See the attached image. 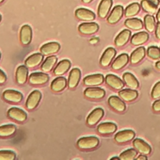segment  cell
I'll return each mask as SVG.
<instances>
[{
    "label": "cell",
    "mask_w": 160,
    "mask_h": 160,
    "mask_svg": "<svg viewBox=\"0 0 160 160\" xmlns=\"http://www.w3.org/2000/svg\"><path fill=\"white\" fill-rule=\"evenodd\" d=\"M2 97L6 101L15 103L21 102L23 98L22 93L13 89H7L4 91L2 93Z\"/></svg>",
    "instance_id": "8992f818"
},
{
    "label": "cell",
    "mask_w": 160,
    "mask_h": 160,
    "mask_svg": "<svg viewBox=\"0 0 160 160\" xmlns=\"http://www.w3.org/2000/svg\"><path fill=\"white\" fill-rule=\"evenodd\" d=\"M81 78V71L78 68H73L69 72L68 85L69 88L73 89L76 88Z\"/></svg>",
    "instance_id": "d6986e66"
},
{
    "label": "cell",
    "mask_w": 160,
    "mask_h": 160,
    "mask_svg": "<svg viewBox=\"0 0 160 160\" xmlns=\"http://www.w3.org/2000/svg\"><path fill=\"white\" fill-rule=\"evenodd\" d=\"M6 81V76L2 70H0V84H3Z\"/></svg>",
    "instance_id": "ee69618b"
},
{
    "label": "cell",
    "mask_w": 160,
    "mask_h": 160,
    "mask_svg": "<svg viewBox=\"0 0 160 160\" xmlns=\"http://www.w3.org/2000/svg\"><path fill=\"white\" fill-rule=\"evenodd\" d=\"M152 109L155 112H160V99L154 101L152 104Z\"/></svg>",
    "instance_id": "b9f144b4"
},
{
    "label": "cell",
    "mask_w": 160,
    "mask_h": 160,
    "mask_svg": "<svg viewBox=\"0 0 160 160\" xmlns=\"http://www.w3.org/2000/svg\"><path fill=\"white\" fill-rule=\"evenodd\" d=\"M136 159L137 160H146L148 158H147V157L146 156V155L142 154L139 155L138 157H137Z\"/></svg>",
    "instance_id": "f6af8a7d"
},
{
    "label": "cell",
    "mask_w": 160,
    "mask_h": 160,
    "mask_svg": "<svg viewBox=\"0 0 160 160\" xmlns=\"http://www.w3.org/2000/svg\"><path fill=\"white\" fill-rule=\"evenodd\" d=\"M144 22L145 28L146 30H148V31L151 32L154 30L156 26V22L154 17L152 15H146L144 18Z\"/></svg>",
    "instance_id": "d590c367"
},
{
    "label": "cell",
    "mask_w": 160,
    "mask_h": 160,
    "mask_svg": "<svg viewBox=\"0 0 160 160\" xmlns=\"http://www.w3.org/2000/svg\"><path fill=\"white\" fill-rule=\"evenodd\" d=\"M104 115V111L101 108L94 109L87 117L86 122L89 126L96 125Z\"/></svg>",
    "instance_id": "9c48e42d"
},
{
    "label": "cell",
    "mask_w": 160,
    "mask_h": 160,
    "mask_svg": "<svg viewBox=\"0 0 160 160\" xmlns=\"http://www.w3.org/2000/svg\"><path fill=\"white\" fill-rule=\"evenodd\" d=\"M92 0H82V2L85 3V4H88L89 2H91Z\"/></svg>",
    "instance_id": "681fc988"
},
{
    "label": "cell",
    "mask_w": 160,
    "mask_h": 160,
    "mask_svg": "<svg viewBox=\"0 0 160 160\" xmlns=\"http://www.w3.org/2000/svg\"><path fill=\"white\" fill-rule=\"evenodd\" d=\"M116 54V51L114 48L112 47L107 48L103 52L100 59L101 65L103 67L108 66L111 62L113 58H114Z\"/></svg>",
    "instance_id": "8fae6325"
},
{
    "label": "cell",
    "mask_w": 160,
    "mask_h": 160,
    "mask_svg": "<svg viewBox=\"0 0 160 160\" xmlns=\"http://www.w3.org/2000/svg\"><path fill=\"white\" fill-rule=\"evenodd\" d=\"M125 84L130 88L136 89L139 87V82L135 76L130 72H125L122 76Z\"/></svg>",
    "instance_id": "4dcf8cb0"
},
{
    "label": "cell",
    "mask_w": 160,
    "mask_h": 160,
    "mask_svg": "<svg viewBox=\"0 0 160 160\" xmlns=\"http://www.w3.org/2000/svg\"><path fill=\"white\" fill-rule=\"evenodd\" d=\"M104 82V76L101 74H95L86 76L83 79V83L86 86H96L101 84Z\"/></svg>",
    "instance_id": "4fadbf2b"
},
{
    "label": "cell",
    "mask_w": 160,
    "mask_h": 160,
    "mask_svg": "<svg viewBox=\"0 0 160 160\" xmlns=\"http://www.w3.org/2000/svg\"><path fill=\"white\" fill-rule=\"evenodd\" d=\"M148 1L157 7L158 6V5L159 4V2H160L159 0H148Z\"/></svg>",
    "instance_id": "bcb514c9"
},
{
    "label": "cell",
    "mask_w": 160,
    "mask_h": 160,
    "mask_svg": "<svg viewBox=\"0 0 160 160\" xmlns=\"http://www.w3.org/2000/svg\"><path fill=\"white\" fill-rule=\"evenodd\" d=\"M49 80L48 74L44 72H33L29 77V82L32 85H41L46 83Z\"/></svg>",
    "instance_id": "52a82bcc"
},
{
    "label": "cell",
    "mask_w": 160,
    "mask_h": 160,
    "mask_svg": "<svg viewBox=\"0 0 160 160\" xmlns=\"http://www.w3.org/2000/svg\"><path fill=\"white\" fill-rule=\"evenodd\" d=\"M135 136V132L132 130L126 129L119 131L114 136V140L118 143H125L132 140Z\"/></svg>",
    "instance_id": "3957f363"
},
{
    "label": "cell",
    "mask_w": 160,
    "mask_h": 160,
    "mask_svg": "<svg viewBox=\"0 0 160 160\" xmlns=\"http://www.w3.org/2000/svg\"><path fill=\"white\" fill-rule=\"evenodd\" d=\"M71 67V62L68 59H63L58 62L54 69L53 72L55 75L60 76L66 73Z\"/></svg>",
    "instance_id": "f546056e"
},
{
    "label": "cell",
    "mask_w": 160,
    "mask_h": 160,
    "mask_svg": "<svg viewBox=\"0 0 160 160\" xmlns=\"http://www.w3.org/2000/svg\"><path fill=\"white\" fill-rule=\"evenodd\" d=\"M131 32L128 29H124L120 32L114 40L115 45L117 47H122L124 46L129 41Z\"/></svg>",
    "instance_id": "603a6c76"
},
{
    "label": "cell",
    "mask_w": 160,
    "mask_h": 160,
    "mask_svg": "<svg viewBox=\"0 0 160 160\" xmlns=\"http://www.w3.org/2000/svg\"><path fill=\"white\" fill-rule=\"evenodd\" d=\"M21 42L23 45L29 44L32 39V29L30 26L26 24L21 27L19 32Z\"/></svg>",
    "instance_id": "30bf717a"
},
{
    "label": "cell",
    "mask_w": 160,
    "mask_h": 160,
    "mask_svg": "<svg viewBox=\"0 0 160 160\" xmlns=\"http://www.w3.org/2000/svg\"><path fill=\"white\" fill-rule=\"evenodd\" d=\"M105 81L109 86L116 90L121 89L124 86L122 81L119 78L114 74L106 75Z\"/></svg>",
    "instance_id": "5bb4252c"
},
{
    "label": "cell",
    "mask_w": 160,
    "mask_h": 160,
    "mask_svg": "<svg viewBox=\"0 0 160 160\" xmlns=\"http://www.w3.org/2000/svg\"><path fill=\"white\" fill-rule=\"evenodd\" d=\"M75 16L78 19L81 21H91L94 20L96 18V15L92 11L85 8H79L76 9Z\"/></svg>",
    "instance_id": "2e32d148"
},
{
    "label": "cell",
    "mask_w": 160,
    "mask_h": 160,
    "mask_svg": "<svg viewBox=\"0 0 160 160\" xmlns=\"http://www.w3.org/2000/svg\"><path fill=\"white\" fill-rule=\"evenodd\" d=\"M99 29V26L96 22H84L78 26L79 31L85 35H90L96 32Z\"/></svg>",
    "instance_id": "7c38bea8"
},
{
    "label": "cell",
    "mask_w": 160,
    "mask_h": 160,
    "mask_svg": "<svg viewBox=\"0 0 160 160\" xmlns=\"http://www.w3.org/2000/svg\"><path fill=\"white\" fill-rule=\"evenodd\" d=\"M4 0H0V2H2Z\"/></svg>",
    "instance_id": "816d5d0a"
},
{
    "label": "cell",
    "mask_w": 160,
    "mask_h": 160,
    "mask_svg": "<svg viewBox=\"0 0 160 160\" xmlns=\"http://www.w3.org/2000/svg\"><path fill=\"white\" fill-rule=\"evenodd\" d=\"M148 56L153 59L160 58V49L156 46H150L147 50Z\"/></svg>",
    "instance_id": "f35d334b"
},
{
    "label": "cell",
    "mask_w": 160,
    "mask_h": 160,
    "mask_svg": "<svg viewBox=\"0 0 160 160\" xmlns=\"http://www.w3.org/2000/svg\"><path fill=\"white\" fill-rule=\"evenodd\" d=\"M155 35H156V37L158 39H160V22H158V24H156V30H155Z\"/></svg>",
    "instance_id": "7bdbcfd3"
},
{
    "label": "cell",
    "mask_w": 160,
    "mask_h": 160,
    "mask_svg": "<svg viewBox=\"0 0 160 160\" xmlns=\"http://www.w3.org/2000/svg\"><path fill=\"white\" fill-rule=\"evenodd\" d=\"M156 68L160 70V60L158 61V62H156Z\"/></svg>",
    "instance_id": "c3c4849f"
},
{
    "label": "cell",
    "mask_w": 160,
    "mask_h": 160,
    "mask_svg": "<svg viewBox=\"0 0 160 160\" xmlns=\"http://www.w3.org/2000/svg\"><path fill=\"white\" fill-rule=\"evenodd\" d=\"M43 59V55L40 53H34L29 56L25 61V65L30 68L38 66Z\"/></svg>",
    "instance_id": "f1b7e54d"
},
{
    "label": "cell",
    "mask_w": 160,
    "mask_h": 160,
    "mask_svg": "<svg viewBox=\"0 0 160 160\" xmlns=\"http://www.w3.org/2000/svg\"><path fill=\"white\" fill-rule=\"evenodd\" d=\"M28 69L26 65L19 66L16 72V80L18 84L22 85L24 84L28 78Z\"/></svg>",
    "instance_id": "7402d4cb"
},
{
    "label": "cell",
    "mask_w": 160,
    "mask_h": 160,
    "mask_svg": "<svg viewBox=\"0 0 160 160\" xmlns=\"http://www.w3.org/2000/svg\"><path fill=\"white\" fill-rule=\"evenodd\" d=\"M58 58L56 56L52 55L48 56L42 62L41 69L42 71L44 72H49L55 66L56 63L57 62Z\"/></svg>",
    "instance_id": "1f68e13d"
},
{
    "label": "cell",
    "mask_w": 160,
    "mask_h": 160,
    "mask_svg": "<svg viewBox=\"0 0 160 160\" xmlns=\"http://www.w3.org/2000/svg\"><path fill=\"white\" fill-rule=\"evenodd\" d=\"M134 148L141 154L148 155L151 152V146L141 139L136 138L132 142Z\"/></svg>",
    "instance_id": "9a60e30c"
},
{
    "label": "cell",
    "mask_w": 160,
    "mask_h": 160,
    "mask_svg": "<svg viewBox=\"0 0 160 160\" xmlns=\"http://www.w3.org/2000/svg\"><path fill=\"white\" fill-rule=\"evenodd\" d=\"M138 152L134 149H129L121 152L119 156L121 160H133L136 159Z\"/></svg>",
    "instance_id": "8d00e7d4"
},
{
    "label": "cell",
    "mask_w": 160,
    "mask_h": 160,
    "mask_svg": "<svg viewBox=\"0 0 160 160\" xmlns=\"http://www.w3.org/2000/svg\"><path fill=\"white\" fill-rule=\"evenodd\" d=\"M41 99V93L38 90H34L28 96L26 102V107L29 110H32L36 108L40 102Z\"/></svg>",
    "instance_id": "7a4b0ae2"
},
{
    "label": "cell",
    "mask_w": 160,
    "mask_h": 160,
    "mask_svg": "<svg viewBox=\"0 0 160 160\" xmlns=\"http://www.w3.org/2000/svg\"><path fill=\"white\" fill-rule=\"evenodd\" d=\"M124 24L128 28L132 30H139L143 27L142 21L138 18H130L125 21Z\"/></svg>",
    "instance_id": "d6a6232c"
},
{
    "label": "cell",
    "mask_w": 160,
    "mask_h": 160,
    "mask_svg": "<svg viewBox=\"0 0 160 160\" xmlns=\"http://www.w3.org/2000/svg\"><path fill=\"white\" fill-rule=\"evenodd\" d=\"M60 49V44L57 42H50L41 46L40 51L43 55H49L56 53Z\"/></svg>",
    "instance_id": "44dd1931"
},
{
    "label": "cell",
    "mask_w": 160,
    "mask_h": 160,
    "mask_svg": "<svg viewBox=\"0 0 160 160\" xmlns=\"http://www.w3.org/2000/svg\"><path fill=\"white\" fill-rule=\"evenodd\" d=\"M84 96L91 99H100L104 97L105 91L100 88H88L84 91Z\"/></svg>",
    "instance_id": "5b68a950"
},
{
    "label": "cell",
    "mask_w": 160,
    "mask_h": 160,
    "mask_svg": "<svg viewBox=\"0 0 160 160\" xmlns=\"http://www.w3.org/2000/svg\"><path fill=\"white\" fill-rule=\"evenodd\" d=\"M109 105L118 112H123L126 109V104L122 100L116 96H111L108 99Z\"/></svg>",
    "instance_id": "ac0fdd59"
},
{
    "label": "cell",
    "mask_w": 160,
    "mask_h": 160,
    "mask_svg": "<svg viewBox=\"0 0 160 160\" xmlns=\"http://www.w3.org/2000/svg\"><path fill=\"white\" fill-rule=\"evenodd\" d=\"M8 116L11 119L18 122H24L27 119L26 113L18 108H11L8 111Z\"/></svg>",
    "instance_id": "ba28073f"
},
{
    "label": "cell",
    "mask_w": 160,
    "mask_h": 160,
    "mask_svg": "<svg viewBox=\"0 0 160 160\" xmlns=\"http://www.w3.org/2000/svg\"><path fill=\"white\" fill-rule=\"evenodd\" d=\"M112 5V0H101L98 9V14L100 18H105Z\"/></svg>",
    "instance_id": "e0dca14e"
},
{
    "label": "cell",
    "mask_w": 160,
    "mask_h": 160,
    "mask_svg": "<svg viewBox=\"0 0 160 160\" xmlns=\"http://www.w3.org/2000/svg\"><path fill=\"white\" fill-rule=\"evenodd\" d=\"M111 159H120L119 158H118V157H113L112 158H111Z\"/></svg>",
    "instance_id": "f907efd6"
},
{
    "label": "cell",
    "mask_w": 160,
    "mask_h": 160,
    "mask_svg": "<svg viewBox=\"0 0 160 160\" xmlns=\"http://www.w3.org/2000/svg\"><path fill=\"white\" fill-rule=\"evenodd\" d=\"M120 98L127 102L132 101L138 96V92L136 90L131 89H124L120 90L118 92Z\"/></svg>",
    "instance_id": "d4e9b609"
},
{
    "label": "cell",
    "mask_w": 160,
    "mask_h": 160,
    "mask_svg": "<svg viewBox=\"0 0 160 160\" xmlns=\"http://www.w3.org/2000/svg\"><path fill=\"white\" fill-rule=\"evenodd\" d=\"M141 6L144 11L152 14L156 12L158 8L157 6L152 4L148 0H142L141 2Z\"/></svg>",
    "instance_id": "74e56055"
},
{
    "label": "cell",
    "mask_w": 160,
    "mask_h": 160,
    "mask_svg": "<svg viewBox=\"0 0 160 160\" xmlns=\"http://www.w3.org/2000/svg\"><path fill=\"white\" fill-rule=\"evenodd\" d=\"M149 39V34L145 31H141L134 34L131 39V42L134 46H139L145 43Z\"/></svg>",
    "instance_id": "484cf974"
},
{
    "label": "cell",
    "mask_w": 160,
    "mask_h": 160,
    "mask_svg": "<svg viewBox=\"0 0 160 160\" xmlns=\"http://www.w3.org/2000/svg\"><path fill=\"white\" fill-rule=\"evenodd\" d=\"M99 144V139L94 136L83 137L77 141V146L81 149H91L96 148Z\"/></svg>",
    "instance_id": "6da1fadb"
},
{
    "label": "cell",
    "mask_w": 160,
    "mask_h": 160,
    "mask_svg": "<svg viewBox=\"0 0 160 160\" xmlns=\"http://www.w3.org/2000/svg\"><path fill=\"white\" fill-rule=\"evenodd\" d=\"M16 157L15 152L11 151L1 150L0 151V160H14Z\"/></svg>",
    "instance_id": "ab89813d"
},
{
    "label": "cell",
    "mask_w": 160,
    "mask_h": 160,
    "mask_svg": "<svg viewBox=\"0 0 160 160\" xmlns=\"http://www.w3.org/2000/svg\"><path fill=\"white\" fill-rule=\"evenodd\" d=\"M141 6L138 2H133L128 5L124 11L126 17H131L136 15L140 11Z\"/></svg>",
    "instance_id": "836d02e7"
},
{
    "label": "cell",
    "mask_w": 160,
    "mask_h": 160,
    "mask_svg": "<svg viewBox=\"0 0 160 160\" xmlns=\"http://www.w3.org/2000/svg\"><path fill=\"white\" fill-rule=\"evenodd\" d=\"M146 55V49L144 47H139L136 49L131 54L130 62L132 64L139 62Z\"/></svg>",
    "instance_id": "4316f807"
},
{
    "label": "cell",
    "mask_w": 160,
    "mask_h": 160,
    "mask_svg": "<svg viewBox=\"0 0 160 160\" xmlns=\"http://www.w3.org/2000/svg\"><path fill=\"white\" fill-rule=\"evenodd\" d=\"M117 129V126L111 122L101 123L97 128L98 132L101 134H111L114 133Z\"/></svg>",
    "instance_id": "ffe728a7"
},
{
    "label": "cell",
    "mask_w": 160,
    "mask_h": 160,
    "mask_svg": "<svg viewBox=\"0 0 160 160\" xmlns=\"http://www.w3.org/2000/svg\"><path fill=\"white\" fill-rule=\"evenodd\" d=\"M67 86V80L64 77H58L54 79L51 84V89L54 92H60Z\"/></svg>",
    "instance_id": "83f0119b"
},
{
    "label": "cell",
    "mask_w": 160,
    "mask_h": 160,
    "mask_svg": "<svg viewBox=\"0 0 160 160\" xmlns=\"http://www.w3.org/2000/svg\"><path fill=\"white\" fill-rule=\"evenodd\" d=\"M151 97L154 99L160 98V81L158 82L153 87L151 91Z\"/></svg>",
    "instance_id": "60d3db41"
},
{
    "label": "cell",
    "mask_w": 160,
    "mask_h": 160,
    "mask_svg": "<svg viewBox=\"0 0 160 160\" xmlns=\"http://www.w3.org/2000/svg\"><path fill=\"white\" fill-rule=\"evenodd\" d=\"M156 18H157V20L158 22H160V8L158 10V13L156 14Z\"/></svg>",
    "instance_id": "7dc6e473"
},
{
    "label": "cell",
    "mask_w": 160,
    "mask_h": 160,
    "mask_svg": "<svg viewBox=\"0 0 160 160\" xmlns=\"http://www.w3.org/2000/svg\"><path fill=\"white\" fill-rule=\"evenodd\" d=\"M16 130V128L13 124L2 125L0 127V136L1 137H8L12 135Z\"/></svg>",
    "instance_id": "e575fe53"
},
{
    "label": "cell",
    "mask_w": 160,
    "mask_h": 160,
    "mask_svg": "<svg viewBox=\"0 0 160 160\" xmlns=\"http://www.w3.org/2000/svg\"><path fill=\"white\" fill-rule=\"evenodd\" d=\"M129 61V56L127 54L122 53L119 55L113 61L111 68L114 70H119L123 68Z\"/></svg>",
    "instance_id": "cb8c5ba5"
},
{
    "label": "cell",
    "mask_w": 160,
    "mask_h": 160,
    "mask_svg": "<svg viewBox=\"0 0 160 160\" xmlns=\"http://www.w3.org/2000/svg\"><path fill=\"white\" fill-rule=\"evenodd\" d=\"M124 12V8L121 5H117L114 7L110 14L107 18V21L111 24L117 23L122 18Z\"/></svg>",
    "instance_id": "277c9868"
}]
</instances>
